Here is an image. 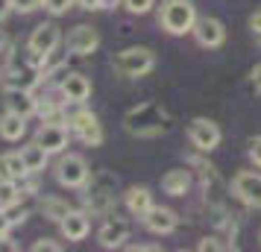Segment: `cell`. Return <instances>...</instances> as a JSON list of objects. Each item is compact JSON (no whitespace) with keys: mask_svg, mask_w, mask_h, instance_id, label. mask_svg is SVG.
<instances>
[{"mask_svg":"<svg viewBox=\"0 0 261 252\" xmlns=\"http://www.w3.org/2000/svg\"><path fill=\"white\" fill-rule=\"evenodd\" d=\"M167 126H170V118L162 108V103H141V106L129 108L123 118V129L135 138H155V135L167 132Z\"/></svg>","mask_w":261,"mask_h":252,"instance_id":"1","label":"cell"},{"mask_svg":"<svg viewBox=\"0 0 261 252\" xmlns=\"http://www.w3.org/2000/svg\"><path fill=\"white\" fill-rule=\"evenodd\" d=\"M115 188H118V179L112 173H106V170L94 173L85 182V193H83L85 211H91L97 217H109L112 208H115Z\"/></svg>","mask_w":261,"mask_h":252,"instance_id":"2","label":"cell"},{"mask_svg":"<svg viewBox=\"0 0 261 252\" xmlns=\"http://www.w3.org/2000/svg\"><path fill=\"white\" fill-rule=\"evenodd\" d=\"M159 24L165 26L170 36H185V33H194V24H197V9H194V3H191V0H162Z\"/></svg>","mask_w":261,"mask_h":252,"instance_id":"3","label":"cell"},{"mask_svg":"<svg viewBox=\"0 0 261 252\" xmlns=\"http://www.w3.org/2000/svg\"><path fill=\"white\" fill-rule=\"evenodd\" d=\"M112 68H115V73L123 76V79H138V76H147V73L155 68V53L150 47L120 50L118 56L112 59Z\"/></svg>","mask_w":261,"mask_h":252,"instance_id":"4","label":"cell"},{"mask_svg":"<svg viewBox=\"0 0 261 252\" xmlns=\"http://www.w3.org/2000/svg\"><path fill=\"white\" fill-rule=\"evenodd\" d=\"M65 123H68V129H71L83 144H88V147L103 144V126H100V120H97L94 111L83 108V103H80L76 108H71V111H68V106H65Z\"/></svg>","mask_w":261,"mask_h":252,"instance_id":"5","label":"cell"},{"mask_svg":"<svg viewBox=\"0 0 261 252\" xmlns=\"http://www.w3.org/2000/svg\"><path fill=\"white\" fill-rule=\"evenodd\" d=\"M56 179H59L62 188H85V182L91 179V170H88V161L76 153H68L62 156V161L56 164Z\"/></svg>","mask_w":261,"mask_h":252,"instance_id":"6","label":"cell"},{"mask_svg":"<svg viewBox=\"0 0 261 252\" xmlns=\"http://www.w3.org/2000/svg\"><path fill=\"white\" fill-rule=\"evenodd\" d=\"M188 138H191V144L197 147L200 153H212V150L220 147L223 132H220V126H217L214 120L194 118V120H191V126H188Z\"/></svg>","mask_w":261,"mask_h":252,"instance_id":"7","label":"cell"},{"mask_svg":"<svg viewBox=\"0 0 261 252\" xmlns=\"http://www.w3.org/2000/svg\"><path fill=\"white\" fill-rule=\"evenodd\" d=\"M232 193H235L241 203H247L249 208H261V173H252V170L235 173Z\"/></svg>","mask_w":261,"mask_h":252,"instance_id":"8","label":"cell"},{"mask_svg":"<svg viewBox=\"0 0 261 252\" xmlns=\"http://www.w3.org/2000/svg\"><path fill=\"white\" fill-rule=\"evenodd\" d=\"M62 44V33L56 24H38L33 30V36L27 41V50L30 53H38V56H50V53H56V47Z\"/></svg>","mask_w":261,"mask_h":252,"instance_id":"9","label":"cell"},{"mask_svg":"<svg viewBox=\"0 0 261 252\" xmlns=\"http://www.w3.org/2000/svg\"><path fill=\"white\" fill-rule=\"evenodd\" d=\"M59 91H62V97H65L68 106H80V103H85V100L91 97V82H88L85 73L68 71L65 79L59 82Z\"/></svg>","mask_w":261,"mask_h":252,"instance_id":"10","label":"cell"},{"mask_svg":"<svg viewBox=\"0 0 261 252\" xmlns=\"http://www.w3.org/2000/svg\"><path fill=\"white\" fill-rule=\"evenodd\" d=\"M65 47L71 50V53H76V56H88V53H94V50L100 47V36H97L94 26L80 24V26H73L71 33H68Z\"/></svg>","mask_w":261,"mask_h":252,"instance_id":"11","label":"cell"},{"mask_svg":"<svg viewBox=\"0 0 261 252\" xmlns=\"http://www.w3.org/2000/svg\"><path fill=\"white\" fill-rule=\"evenodd\" d=\"M3 106L30 120L38 111V100H36V94L27 91V88H6V91H3Z\"/></svg>","mask_w":261,"mask_h":252,"instance_id":"12","label":"cell"},{"mask_svg":"<svg viewBox=\"0 0 261 252\" xmlns=\"http://www.w3.org/2000/svg\"><path fill=\"white\" fill-rule=\"evenodd\" d=\"M68 135H71V129L65 123H41L36 132V141L53 156V153H62L68 147Z\"/></svg>","mask_w":261,"mask_h":252,"instance_id":"13","label":"cell"},{"mask_svg":"<svg viewBox=\"0 0 261 252\" xmlns=\"http://www.w3.org/2000/svg\"><path fill=\"white\" fill-rule=\"evenodd\" d=\"M141 220L153 235H170V232H176V226H179V214L173 208H162V205H153Z\"/></svg>","mask_w":261,"mask_h":252,"instance_id":"14","label":"cell"},{"mask_svg":"<svg viewBox=\"0 0 261 252\" xmlns=\"http://www.w3.org/2000/svg\"><path fill=\"white\" fill-rule=\"evenodd\" d=\"M126 238H129V223L123 217H109L97 232V240H100L103 249H118V246H123Z\"/></svg>","mask_w":261,"mask_h":252,"instance_id":"15","label":"cell"},{"mask_svg":"<svg viewBox=\"0 0 261 252\" xmlns=\"http://www.w3.org/2000/svg\"><path fill=\"white\" fill-rule=\"evenodd\" d=\"M194 38L200 41L202 47H220L226 41V26L217 18H197L194 24Z\"/></svg>","mask_w":261,"mask_h":252,"instance_id":"16","label":"cell"},{"mask_svg":"<svg viewBox=\"0 0 261 252\" xmlns=\"http://www.w3.org/2000/svg\"><path fill=\"white\" fill-rule=\"evenodd\" d=\"M65 240H85L88 232H91V223H88V211H71L59 223Z\"/></svg>","mask_w":261,"mask_h":252,"instance_id":"17","label":"cell"},{"mask_svg":"<svg viewBox=\"0 0 261 252\" xmlns=\"http://www.w3.org/2000/svg\"><path fill=\"white\" fill-rule=\"evenodd\" d=\"M123 203H126V208L135 217H144L153 208V193H150V188H144V185H135V188H129V191L123 193Z\"/></svg>","mask_w":261,"mask_h":252,"instance_id":"18","label":"cell"},{"mask_svg":"<svg viewBox=\"0 0 261 252\" xmlns=\"http://www.w3.org/2000/svg\"><path fill=\"white\" fill-rule=\"evenodd\" d=\"M27 135V118H21V115H15V111H3L0 115V138L3 141H21Z\"/></svg>","mask_w":261,"mask_h":252,"instance_id":"19","label":"cell"},{"mask_svg":"<svg viewBox=\"0 0 261 252\" xmlns=\"http://www.w3.org/2000/svg\"><path fill=\"white\" fill-rule=\"evenodd\" d=\"M21 156H24V164H27V170H30V173H41V170L47 167L50 153H47L41 144H38L36 138H33L30 144L21 147Z\"/></svg>","mask_w":261,"mask_h":252,"instance_id":"20","label":"cell"},{"mask_svg":"<svg viewBox=\"0 0 261 252\" xmlns=\"http://www.w3.org/2000/svg\"><path fill=\"white\" fill-rule=\"evenodd\" d=\"M162 191L170 197H185L191 191V173L188 170H167L162 179Z\"/></svg>","mask_w":261,"mask_h":252,"instance_id":"21","label":"cell"},{"mask_svg":"<svg viewBox=\"0 0 261 252\" xmlns=\"http://www.w3.org/2000/svg\"><path fill=\"white\" fill-rule=\"evenodd\" d=\"M71 211L73 208L68 205V200H62V197H44V200H41V214L47 217L50 223H62Z\"/></svg>","mask_w":261,"mask_h":252,"instance_id":"22","label":"cell"},{"mask_svg":"<svg viewBox=\"0 0 261 252\" xmlns=\"http://www.w3.org/2000/svg\"><path fill=\"white\" fill-rule=\"evenodd\" d=\"M18 200H24V191H21L18 179H0V208H9Z\"/></svg>","mask_w":261,"mask_h":252,"instance_id":"23","label":"cell"},{"mask_svg":"<svg viewBox=\"0 0 261 252\" xmlns=\"http://www.w3.org/2000/svg\"><path fill=\"white\" fill-rule=\"evenodd\" d=\"M3 161H6V170H9V176H12V179H24V176H30V170H27V164H24L21 150H18V153H6V156H3Z\"/></svg>","mask_w":261,"mask_h":252,"instance_id":"24","label":"cell"},{"mask_svg":"<svg viewBox=\"0 0 261 252\" xmlns=\"http://www.w3.org/2000/svg\"><path fill=\"white\" fill-rule=\"evenodd\" d=\"M123 6L129 15H147L155 6V0H123Z\"/></svg>","mask_w":261,"mask_h":252,"instance_id":"25","label":"cell"},{"mask_svg":"<svg viewBox=\"0 0 261 252\" xmlns=\"http://www.w3.org/2000/svg\"><path fill=\"white\" fill-rule=\"evenodd\" d=\"M6 214H9V220H12V226H18V223H24L27 217H30V208H27V205H21V200H18L15 205H9V208H6Z\"/></svg>","mask_w":261,"mask_h":252,"instance_id":"26","label":"cell"},{"mask_svg":"<svg viewBox=\"0 0 261 252\" xmlns=\"http://www.w3.org/2000/svg\"><path fill=\"white\" fill-rule=\"evenodd\" d=\"M76 0H44V9H47L50 15H62V12H68Z\"/></svg>","mask_w":261,"mask_h":252,"instance_id":"27","label":"cell"},{"mask_svg":"<svg viewBox=\"0 0 261 252\" xmlns=\"http://www.w3.org/2000/svg\"><path fill=\"white\" fill-rule=\"evenodd\" d=\"M38 6H44V0H12V9L15 12H21V15L36 12Z\"/></svg>","mask_w":261,"mask_h":252,"instance_id":"28","label":"cell"},{"mask_svg":"<svg viewBox=\"0 0 261 252\" xmlns=\"http://www.w3.org/2000/svg\"><path fill=\"white\" fill-rule=\"evenodd\" d=\"M249 161H252L255 167H261V135L249 138Z\"/></svg>","mask_w":261,"mask_h":252,"instance_id":"29","label":"cell"},{"mask_svg":"<svg viewBox=\"0 0 261 252\" xmlns=\"http://www.w3.org/2000/svg\"><path fill=\"white\" fill-rule=\"evenodd\" d=\"M12 53H15V47H12V41H9V36H6V30H0V59L6 62Z\"/></svg>","mask_w":261,"mask_h":252,"instance_id":"30","label":"cell"},{"mask_svg":"<svg viewBox=\"0 0 261 252\" xmlns=\"http://www.w3.org/2000/svg\"><path fill=\"white\" fill-rule=\"evenodd\" d=\"M59 252L62 246L59 243H56V240H50V238H41V240H36V243H33V252Z\"/></svg>","mask_w":261,"mask_h":252,"instance_id":"31","label":"cell"},{"mask_svg":"<svg viewBox=\"0 0 261 252\" xmlns=\"http://www.w3.org/2000/svg\"><path fill=\"white\" fill-rule=\"evenodd\" d=\"M9 229H12V220H9V214H6V208H0V240H6Z\"/></svg>","mask_w":261,"mask_h":252,"instance_id":"32","label":"cell"},{"mask_svg":"<svg viewBox=\"0 0 261 252\" xmlns=\"http://www.w3.org/2000/svg\"><path fill=\"white\" fill-rule=\"evenodd\" d=\"M200 249L202 252H212V249H226L223 243H217V238H205V240H200Z\"/></svg>","mask_w":261,"mask_h":252,"instance_id":"33","label":"cell"},{"mask_svg":"<svg viewBox=\"0 0 261 252\" xmlns=\"http://www.w3.org/2000/svg\"><path fill=\"white\" fill-rule=\"evenodd\" d=\"M249 30H252L255 36H261V12H255L252 18H249Z\"/></svg>","mask_w":261,"mask_h":252,"instance_id":"34","label":"cell"},{"mask_svg":"<svg viewBox=\"0 0 261 252\" xmlns=\"http://www.w3.org/2000/svg\"><path fill=\"white\" fill-rule=\"evenodd\" d=\"M9 12H15V9H12V0H0V21H3Z\"/></svg>","mask_w":261,"mask_h":252,"instance_id":"35","label":"cell"},{"mask_svg":"<svg viewBox=\"0 0 261 252\" xmlns=\"http://www.w3.org/2000/svg\"><path fill=\"white\" fill-rule=\"evenodd\" d=\"M252 85H255V91H261V65L252 68Z\"/></svg>","mask_w":261,"mask_h":252,"instance_id":"36","label":"cell"},{"mask_svg":"<svg viewBox=\"0 0 261 252\" xmlns=\"http://www.w3.org/2000/svg\"><path fill=\"white\" fill-rule=\"evenodd\" d=\"M76 6H83V9H100V0H76Z\"/></svg>","mask_w":261,"mask_h":252,"instance_id":"37","label":"cell"},{"mask_svg":"<svg viewBox=\"0 0 261 252\" xmlns=\"http://www.w3.org/2000/svg\"><path fill=\"white\" fill-rule=\"evenodd\" d=\"M120 3H123V0H100V9H115Z\"/></svg>","mask_w":261,"mask_h":252,"instance_id":"38","label":"cell"},{"mask_svg":"<svg viewBox=\"0 0 261 252\" xmlns=\"http://www.w3.org/2000/svg\"><path fill=\"white\" fill-rule=\"evenodd\" d=\"M0 179H12V176H9V170H6V161H3V156H0Z\"/></svg>","mask_w":261,"mask_h":252,"instance_id":"39","label":"cell"},{"mask_svg":"<svg viewBox=\"0 0 261 252\" xmlns=\"http://www.w3.org/2000/svg\"><path fill=\"white\" fill-rule=\"evenodd\" d=\"M0 79H3V68H0Z\"/></svg>","mask_w":261,"mask_h":252,"instance_id":"40","label":"cell"},{"mask_svg":"<svg viewBox=\"0 0 261 252\" xmlns=\"http://www.w3.org/2000/svg\"><path fill=\"white\" fill-rule=\"evenodd\" d=\"M258 240H261V232H258Z\"/></svg>","mask_w":261,"mask_h":252,"instance_id":"41","label":"cell"},{"mask_svg":"<svg viewBox=\"0 0 261 252\" xmlns=\"http://www.w3.org/2000/svg\"><path fill=\"white\" fill-rule=\"evenodd\" d=\"M258 41H261V36H258Z\"/></svg>","mask_w":261,"mask_h":252,"instance_id":"42","label":"cell"}]
</instances>
